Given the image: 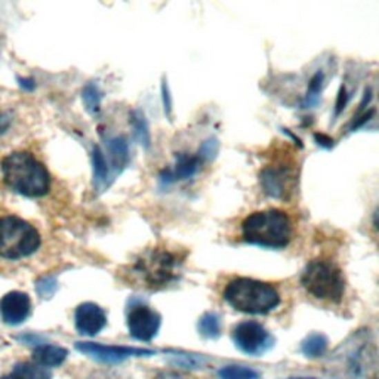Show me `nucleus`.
Returning <instances> with one entry per match:
<instances>
[{"mask_svg": "<svg viewBox=\"0 0 379 379\" xmlns=\"http://www.w3.org/2000/svg\"><path fill=\"white\" fill-rule=\"evenodd\" d=\"M184 261L186 255L182 251L156 246L142 252L134 262L128 265L125 270L126 280L150 291L165 289L181 278Z\"/></svg>", "mask_w": 379, "mask_h": 379, "instance_id": "f257e3e1", "label": "nucleus"}, {"mask_svg": "<svg viewBox=\"0 0 379 379\" xmlns=\"http://www.w3.org/2000/svg\"><path fill=\"white\" fill-rule=\"evenodd\" d=\"M2 177L12 191L26 197H43L50 191L52 178L46 166L30 151H14L0 163Z\"/></svg>", "mask_w": 379, "mask_h": 379, "instance_id": "f03ea898", "label": "nucleus"}, {"mask_svg": "<svg viewBox=\"0 0 379 379\" xmlns=\"http://www.w3.org/2000/svg\"><path fill=\"white\" fill-rule=\"evenodd\" d=\"M243 242L265 249H283L292 240V221L280 209H265L246 217L240 225Z\"/></svg>", "mask_w": 379, "mask_h": 379, "instance_id": "7ed1b4c3", "label": "nucleus"}, {"mask_svg": "<svg viewBox=\"0 0 379 379\" xmlns=\"http://www.w3.org/2000/svg\"><path fill=\"white\" fill-rule=\"evenodd\" d=\"M222 295L231 309L246 314H267L280 304V293L273 284L248 278L230 280Z\"/></svg>", "mask_w": 379, "mask_h": 379, "instance_id": "20e7f679", "label": "nucleus"}, {"mask_svg": "<svg viewBox=\"0 0 379 379\" xmlns=\"http://www.w3.org/2000/svg\"><path fill=\"white\" fill-rule=\"evenodd\" d=\"M302 288L322 301L338 304L345 293V278L333 261L317 258L305 265L301 274Z\"/></svg>", "mask_w": 379, "mask_h": 379, "instance_id": "39448f33", "label": "nucleus"}, {"mask_svg": "<svg viewBox=\"0 0 379 379\" xmlns=\"http://www.w3.org/2000/svg\"><path fill=\"white\" fill-rule=\"evenodd\" d=\"M42 244V237L35 225L17 217H0V258L23 260L32 257Z\"/></svg>", "mask_w": 379, "mask_h": 379, "instance_id": "423d86ee", "label": "nucleus"}, {"mask_svg": "<svg viewBox=\"0 0 379 379\" xmlns=\"http://www.w3.org/2000/svg\"><path fill=\"white\" fill-rule=\"evenodd\" d=\"M298 173L296 163L291 157H275L260 172V184L269 197L288 202L292 197Z\"/></svg>", "mask_w": 379, "mask_h": 379, "instance_id": "0eeeda50", "label": "nucleus"}, {"mask_svg": "<svg viewBox=\"0 0 379 379\" xmlns=\"http://www.w3.org/2000/svg\"><path fill=\"white\" fill-rule=\"evenodd\" d=\"M338 357L342 358V369L345 375L353 379L363 378L365 375L371 373L375 366H378L375 345L369 342L362 333L353 336V340L344 345L342 354Z\"/></svg>", "mask_w": 379, "mask_h": 379, "instance_id": "6e6552de", "label": "nucleus"}, {"mask_svg": "<svg viewBox=\"0 0 379 379\" xmlns=\"http://www.w3.org/2000/svg\"><path fill=\"white\" fill-rule=\"evenodd\" d=\"M76 350L104 365H119L130 357H147L155 354V351L144 350V348L104 345L95 342H76Z\"/></svg>", "mask_w": 379, "mask_h": 379, "instance_id": "1a4fd4ad", "label": "nucleus"}, {"mask_svg": "<svg viewBox=\"0 0 379 379\" xmlns=\"http://www.w3.org/2000/svg\"><path fill=\"white\" fill-rule=\"evenodd\" d=\"M233 341L246 354H260L271 345V336L258 322H242L234 327Z\"/></svg>", "mask_w": 379, "mask_h": 379, "instance_id": "9d476101", "label": "nucleus"}, {"mask_svg": "<svg viewBox=\"0 0 379 379\" xmlns=\"http://www.w3.org/2000/svg\"><path fill=\"white\" fill-rule=\"evenodd\" d=\"M162 317L148 305H134L128 313V329L132 338L148 342L159 333Z\"/></svg>", "mask_w": 379, "mask_h": 379, "instance_id": "9b49d317", "label": "nucleus"}, {"mask_svg": "<svg viewBox=\"0 0 379 379\" xmlns=\"http://www.w3.org/2000/svg\"><path fill=\"white\" fill-rule=\"evenodd\" d=\"M30 313H32V301L24 292H9L0 300V315L6 324H21L28 319Z\"/></svg>", "mask_w": 379, "mask_h": 379, "instance_id": "f8f14e48", "label": "nucleus"}, {"mask_svg": "<svg viewBox=\"0 0 379 379\" xmlns=\"http://www.w3.org/2000/svg\"><path fill=\"white\" fill-rule=\"evenodd\" d=\"M75 322L77 331L81 335L95 336L104 329L107 324V314L99 305L94 302L80 304L75 314Z\"/></svg>", "mask_w": 379, "mask_h": 379, "instance_id": "ddd939ff", "label": "nucleus"}, {"mask_svg": "<svg viewBox=\"0 0 379 379\" xmlns=\"http://www.w3.org/2000/svg\"><path fill=\"white\" fill-rule=\"evenodd\" d=\"M204 160L199 155H182L177 157L175 165L172 169H166L162 172L160 181L163 184H172L177 181H186L197 175L200 169L203 168Z\"/></svg>", "mask_w": 379, "mask_h": 379, "instance_id": "4468645a", "label": "nucleus"}, {"mask_svg": "<svg viewBox=\"0 0 379 379\" xmlns=\"http://www.w3.org/2000/svg\"><path fill=\"white\" fill-rule=\"evenodd\" d=\"M68 356V351L63 347L58 345H49V344H42L37 345L36 350L33 351V360L37 366L40 367H57L61 366Z\"/></svg>", "mask_w": 379, "mask_h": 379, "instance_id": "2eb2a0df", "label": "nucleus"}, {"mask_svg": "<svg viewBox=\"0 0 379 379\" xmlns=\"http://www.w3.org/2000/svg\"><path fill=\"white\" fill-rule=\"evenodd\" d=\"M107 148H108L111 165H113V168H115V172L117 173L128 165V160H129L128 142L125 138H122V137L113 138L108 141Z\"/></svg>", "mask_w": 379, "mask_h": 379, "instance_id": "dca6fc26", "label": "nucleus"}, {"mask_svg": "<svg viewBox=\"0 0 379 379\" xmlns=\"http://www.w3.org/2000/svg\"><path fill=\"white\" fill-rule=\"evenodd\" d=\"M52 375L45 367H40L36 363H18L12 371L5 375L2 379H50Z\"/></svg>", "mask_w": 379, "mask_h": 379, "instance_id": "f3484780", "label": "nucleus"}, {"mask_svg": "<svg viewBox=\"0 0 379 379\" xmlns=\"http://www.w3.org/2000/svg\"><path fill=\"white\" fill-rule=\"evenodd\" d=\"M327 338L322 333H311L301 344V351L309 358H319L327 350Z\"/></svg>", "mask_w": 379, "mask_h": 379, "instance_id": "a211bd4d", "label": "nucleus"}, {"mask_svg": "<svg viewBox=\"0 0 379 379\" xmlns=\"http://www.w3.org/2000/svg\"><path fill=\"white\" fill-rule=\"evenodd\" d=\"M199 333L206 340H215L221 335V317L215 313H206L200 317L197 324Z\"/></svg>", "mask_w": 379, "mask_h": 379, "instance_id": "6ab92c4d", "label": "nucleus"}, {"mask_svg": "<svg viewBox=\"0 0 379 379\" xmlns=\"http://www.w3.org/2000/svg\"><path fill=\"white\" fill-rule=\"evenodd\" d=\"M323 84H324L323 71H317V73L313 76V79L310 80L309 89H307V95L302 101L304 108H313V107H315L317 104H319Z\"/></svg>", "mask_w": 379, "mask_h": 379, "instance_id": "aec40b11", "label": "nucleus"}, {"mask_svg": "<svg viewBox=\"0 0 379 379\" xmlns=\"http://www.w3.org/2000/svg\"><path fill=\"white\" fill-rule=\"evenodd\" d=\"M220 379H260V373L246 366H225L218 372Z\"/></svg>", "mask_w": 379, "mask_h": 379, "instance_id": "412c9836", "label": "nucleus"}, {"mask_svg": "<svg viewBox=\"0 0 379 379\" xmlns=\"http://www.w3.org/2000/svg\"><path fill=\"white\" fill-rule=\"evenodd\" d=\"M92 163H94V179L97 186H99V184H107L110 169L104 153L101 151L99 147H95L94 153H92Z\"/></svg>", "mask_w": 379, "mask_h": 379, "instance_id": "4be33fe9", "label": "nucleus"}, {"mask_svg": "<svg viewBox=\"0 0 379 379\" xmlns=\"http://www.w3.org/2000/svg\"><path fill=\"white\" fill-rule=\"evenodd\" d=\"M81 98H84L86 110L92 116H97L101 108V92L98 86L94 84L86 85L84 92H81Z\"/></svg>", "mask_w": 379, "mask_h": 379, "instance_id": "5701e85b", "label": "nucleus"}, {"mask_svg": "<svg viewBox=\"0 0 379 379\" xmlns=\"http://www.w3.org/2000/svg\"><path fill=\"white\" fill-rule=\"evenodd\" d=\"M132 126H134L135 137L146 148L150 147V132H148V125L144 115L139 111L132 113Z\"/></svg>", "mask_w": 379, "mask_h": 379, "instance_id": "b1692460", "label": "nucleus"}, {"mask_svg": "<svg viewBox=\"0 0 379 379\" xmlns=\"http://www.w3.org/2000/svg\"><path fill=\"white\" fill-rule=\"evenodd\" d=\"M58 289V282L55 278H43L36 283V292L39 293L40 298L48 300L52 298Z\"/></svg>", "mask_w": 379, "mask_h": 379, "instance_id": "393cba45", "label": "nucleus"}, {"mask_svg": "<svg viewBox=\"0 0 379 379\" xmlns=\"http://www.w3.org/2000/svg\"><path fill=\"white\" fill-rule=\"evenodd\" d=\"M217 153H218V142L217 139H208V141H204L199 153L197 155L204 160V162H209L212 160L215 156H217Z\"/></svg>", "mask_w": 379, "mask_h": 379, "instance_id": "a878e982", "label": "nucleus"}, {"mask_svg": "<svg viewBox=\"0 0 379 379\" xmlns=\"http://www.w3.org/2000/svg\"><path fill=\"white\" fill-rule=\"evenodd\" d=\"M348 98H350V94H348L347 88L342 85L340 92H338V98H336V104H335V108H333V117L336 119L338 116L341 115V113L345 110L347 107V102H348Z\"/></svg>", "mask_w": 379, "mask_h": 379, "instance_id": "bb28decb", "label": "nucleus"}, {"mask_svg": "<svg viewBox=\"0 0 379 379\" xmlns=\"http://www.w3.org/2000/svg\"><path fill=\"white\" fill-rule=\"evenodd\" d=\"M162 99H163V106H165L166 115L171 116V111H172V99H171L169 88H168V85H166V81H163V85H162Z\"/></svg>", "mask_w": 379, "mask_h": 379, "instance_id": "cd10ccee", "label": "nucleus"}, {"mask_svg": "<svg viewBox=\"0 0 379 379\" xmlns=\"http://www.w3.org/2000/svg\"><path fill=\"white\" fill-rule=\"evenodd\" d=\"M9 126H11V116L8 113H0V135L5 134Z\"/></svg>", "mask_w": 379, "mask_h": 379, "instance_id": "c85d7f7f", "label": "nucleus"}, {"mask_svg": "<svg viewBox=\"0 0 379 379\" xmlns=\"http://www.w3.org/2000/svg\"><path fill=\"white\" fill-rule=\"evenodd\" d=\"M156 379H182V378L178 376V375H175V373H162Z\"/></svg>", "mask_w": 379, "mask_h": 379, "instance_id": "c756f323", "label": "nucleus"}, {"mask_svg": "<svg viewBox=\"0 0 379 379\" xmlns=\"http://www.w3.org/2000/svg\"><path fill=\"white\" fill-rule=\"evenodd\" d=\"M373 225H375V229L379 231V206L373 212Z\"/></svg>", "mask_w": 379, "mask_h": 379, "instance_id": "7c9ffc66", "label": "nucleus"}, {"mask_svg": "<svg viewBox=\"0 0 379 379\" xmlns=\"http://www.w3.org/2000/svg\"><path fill=\"white\" fill-rule=\"evenodd\" d=\"M289 379H315V378H289Z\"/></svg>", "mask_w": 379, "mask_h": 379, "instance_id": "2f4dec72", "label": "nucleus"}]
</instances>
